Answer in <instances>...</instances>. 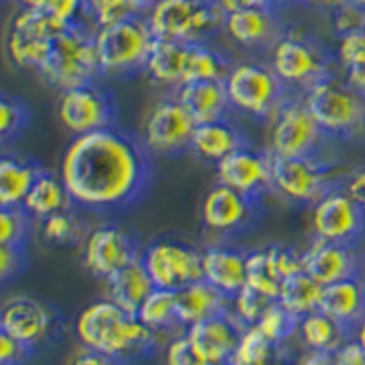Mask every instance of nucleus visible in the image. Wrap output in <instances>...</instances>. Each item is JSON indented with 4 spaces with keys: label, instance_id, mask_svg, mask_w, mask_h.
Returning <instances> with one entry per match:
<instances>
[{
    "label": "nucleus",
    "instance_id": "f257e3e1",
    "mask_svg": "<svg viewBox=\"0 0 365 365\" xmlns=\"http://www.w3.org/2000/svg\"><path fill=\"white\" fill-rule=\"evenodd\" d=\"M152 175L143 141L113 128L73 137L58 178L75 207L90 212L123 210L143 197Z\"/></svg>",
    "mask_w": 365,
    "mask_h": 365
},
{
    "label": "nucleus",
    "instance_id": "f03ea898",
    "mask_svg": "<svg viewBox=\"0 0 365 365\" xmlns=\"http://www.w3.org/2000/svg\"><path fill=\"white\" fill-rule=\"evenodd\" d=\"M75 334L83 347L123 361L148 354L158 340V332L108 298L97 299L79 312Z\"/></svg>",
    "mask_w": 365,
    "mask_h": 365
},
{
    "label": "nucleus",
    "instance_id": "7ed1b4c3",
    "mask_svg": "<svg viewBox=\"0 0 365 365\" xmlns=\"http://www.w3.org/2000/svg\"><path fill=\"white\" fill-rule=\"evenodd\" d=\"M96 29L77 24L58 31L37 73L58 91L99 81L103 73L96 51Z\"/></svg>",
    "mask_w": 365,
    "mask_h": 365
},
{
    "label": "nucleus",
    "instance_id": "20e7f679",
    "mask_svg": "<svg viewBox=\"0 0 365 365\" xmlns=\"http://www.w3.org/2000/svg\"><path fill=\"white\" fill-rule=\"evenodd\" d=\"M324 133L332 139H353L364 125L365 97L347 81L329 73L302 96Z\"/></svg>",
    "mask_w": 365,
    "mask_h": 365
},
{
    "label": "nucleus",
    "instance_id": "39448f33",
    "mask_svg": "<svg viewBox=\"0 0 365 365\" xmlns=\"http://www.w3.org/2000/svg\"><path fill=\"white\" fill-rule=\"evenodd\" d=\"M225 15L216 0H158L146 22L154 38L192 44L207 42L223 29Z\"/></svg>",
    "mask_w": 365,
    "mask_h": 365
},
{
    "label": "nucleus",
    "instance_id": "423d86ee",
    "mask_svg": "<svg viewBox=\"0 0 365 365\" xmlns=\"http://www.w3.org/2000/svg\"><path fill=\"white\" fill-rule=\"evenodd\" d=\"M154 42L146 17H128L96 29V51L101 73L132 77L145 71Z\"/></svg>",
    "mask_w": 365,
    "mask_h": 365
},
{
    "label": "nucleus",
    "instance_id": "0eeeda50",
    "mask_svg": "<svg viewBox=\"0 0 365 365\" xmlns=\"http://www.w3.org/2000/svg\"><path fill=\"white\" fill-rule=\"evenodd\" d=\"M223 83L232 112L257 120L272 119L289 96V90L270 64L257 61L234 64Z\"/></svg>",
    "mask_w": 365,
    "mask_h": 365
},
{
    "label": "nucleus",
    "instance_id": "6e6552de",
    "mask_svg": "<svg viewBox=\"0 0 365 365\" xmlns=\"http://www.w3.org/2000/svg\"><path fill=\"white\" fill-rule=\"evenodd\" d=\"M270 170L272 190L302 207H312L332 188L341 187L336 166L325 163L319 155L282 158L270 154Z\"/></svg>",
    "mask_w": 365,
    "mask_h": 365
},
{
    "label": "nucleus",
    "instance_id": "1a4fd4ad",
    "mask_svg": "<svg viewBox=\"0 0 365 365\" xmlns=\"http://www.w3.org/2000/svg\"><path fill=\"white\" fill-rule=\"evenodd\" d=\"M269 64L292 96H303L312 84L332 73L324 48L294 34H283L276 41L270 48Z\"/></svg>",
    "mask_w": 365,
    "mask_h": 365
},
{
    "label": "nucleus",
    "instance_id": "9d476101",
    "mask_svg": "<svg viewBox=\"0 0 365 365\" xmlns=\"http://www.w3.org/2000/svg\"><path fill=\"white\" fill-rule=\"evenodd\" d=\"M57 117L70 135H86L115 126L117 103L108 88L93 81L61 91Z\"/></svg>",
    "mask_w": 365,
    "mask_h": 365
},
{
    "label": "nucleus",
    "instance_id": "9b49d317",
    "mask_svg": "<svg viewBox=\"0 0 365 365\" xmlns=\"http://www.w3.org/2000/svg\"><path fill=\"white\" fill-rule=\"evenodd\" d=\"M270 120L272 126L269 135V152L274 155H282V158L319 155L325 139H329L307 110L302 96L289 93Z\"/></svg>",
    "mask_w": 365,
    "mask_h": 365
},
{
    "label": "nucleus",
    "instance_id": "f8f14e48",
    "mask_svg": "<svg viewBox=\"0 0 365 365\" xmlns=\"http://www.w3.org/2000/svg\"><path fill=\"white\" fill-rule=\"evenodd\" d=\"M141 262L158 289L181 291L203 279L201 250L178 237H159L141 252Z\"/></svg>",
    "mask_w": 365,
    "mask_h": 365
},
{
    "label": "nucleus",
    "instance_id": "ddd939ff",
    "mask_svg": "<svg viewBox=\"0 0 365 365\" xmlns=\"http://www.w3.org/2000/svg\"><path fill=\"white\" fill-rule=\"evenodd\" d=\"M197 126L175 96L165 97L148 110L143 123V145L150 155L174 158L190 150Z\"/></svg>",
    "mask_w": 365,
    "mask_h": 365
},
{
    "label": "nucleus",
    "instance_id": "4468645a",
    "mask_svg": "<svg viewBox=\"0 0 365 365\" xmlns=\"http://www.w3.org/2000/svg\"><path fill=\"white\" fill-rule=\"evenodd\" d=\"M63 31L42 9L22 8L13 17L6 38V51L21 70L38 71L50 53L53 37Z\"/></svg>",
    "mask_w": 365,
    "mask_h": 365
},
{
    "label": "nucleus",
    "instance_id": "2eb2a0df",
    "mask_svg": "<svg viewBox=\"0 0 365 365\" xmlns=\"http://www.w3.org/2000/svg\"><path fill=\"white\" fill-rule=\"evenodd\" d=\"M311 227L314 237L356 247L365 237V210L336 187L311 207Z\"/></svg>",
    "mask_w": 365,
    "mask_h": 365
},
{
    "label": "nucleus",
    "instance_id": "dca6fc26",
    "mask_svg": "<svg viewBox=\"0 0 365 365\" xmlns=\"http://www.w3.org/2000/svg\"><path fill=\"white\" fill-rule=\"evenodd\" d=\"M262 214V201L243 195L234 188L217 182L205 194L201 203V221L208 232L232 237L250 230Z\"/></svg>",
    "mask_w": 365,
    "mask_h": 365
},
{
    "label": "nucleus",
    "instance_id": "f3484780",
    "mask_svg": "<svg viewBox=\"0 0 365 365\" xmlns=\"http://www.w3.org/2000/svg\"><path fill=\"white\" fill-rule=\"evenodd\" d=\"M139 256L132 234L115 223H104L90 230L83 245L84 267L103 282Z\"/></svg>",
    "mask_w": 365,
    "mask_h": 365
},
{
    "label": "nucleus",
    "instance_id": "a211bd4d",
    "mask_svg": "<svg viewBox=\"0 0 365 365\" xmlns=\"http://www.w3.org/2000/svg\"><path fill=\"white\" fill-rule=\"evenodd\" d=\"M217 181L252 200L262 201L272 190L270 152L243 146L216 165Z\"/></svg>",
    "mask_w": 365,
    "mask_h": 365
},
{
    "label": "nucleus",
    "instance_id": "6ab92c4d",
    "mask_svg": "<svg viewBox=\"0 0 365 365\" xmlns=\"http://www.w3.org/2000/svg\"><path fill=\"white\" fill-rule=\"evenodd\" d=\"M53 312L44 303L29 296H15L2 305L0 312V332L21 341L34 351L53 329Z\"/></svg>",
    "mask_w": 365,
    "mask_h": 365
},
{
    "label": "nucleus",
    "instance_id": "aec40b11",
    "mask_svg": "<svg viewBox=\"0 0 365 365\" xmlns=\"http://www.w3.org/2000/svg\"><path fill=\"white\" fill-rule=\"evenodd\" d=\"M361 263L356 247L331 243L319 237H314L303 250V270L324 287L361 274Z\"/></svg>",
    "mask_w": 365,
    "mask_h": 365
},
{
    "label": "nucleus",
    "instance_id": "412c9836",
    "mask_svg": "<svg viewBox=\"0 0 365 365\" xmlns=\"http://www.w3.org/2000/svg\"><path fill=\"white\" fill-rule=\"evenodd\" d=\"M243 325L232 312L212 316L187 327L185 334L210 365H227L236 353Z\"/></svg>",
    "mask_w": 365,
    "mask_h": 365
},
{
    "label": "nucleus",
    "instance_id": "4be33fe9",
    "mask_svg": "<svg viewBox=\"0 0 365 365\" xmlns=\"http://www.w3.org/2000/svg\"><path fill=\"white\" fill-rule=\"evenodd\" d=\"M223 29L236 44L247 50L272 48L283 35L274 6H257L227 13Z\"/></svg>",
    "mask_w": 365,
    "mask_h": 365
},
{
    "label": "nucleus",
    "instance_id": "5701e85b",
    "mask_svg": "<svg viewBox=\"0 0 365 365\" xmlns=\"http://www.w3.org/2000/svg\"><path fill=\"white\" fill-rule=\"evenodd\" d=\"M203 279L228 298L247 285V254L232 245H210L201 250Z\"/></svg>",
    "mask_w": 365,
    "mask_h": 365
},
{
    "label": "nucleus",
    "instance_id": "b1692460",
    "mask_svg": "<svg viewBox=\"0 0 365 365\" xmlns=\"http://www.w3.org/2000/svg\"><path fill=\"white\" fill-rule=\"evenodd\" d=\"M319 311L347 329L351 334L365 319V278L361 274L325 285Z\"/></svg>",
    "mask_w": 365,
    "mask_h": 365
},
{
    "label": "nucleus",
    "instance_id": "393cba45",
    "mask_svg": "<svg viewBox=\"0 0 365 365\" xmlns=\"http://www.w3.org/2000/svg\"><path fill=\"white\" fill-rule=\"evenodd\" d=\"M243 146H249V137L230 117H225L195 126L190 152L201 161L217 165Z\"/></svg>",
    "mask_w": 365,
    "mask_h": 365
},
{
    "label": "nucleus",
    "instance_id": "a878e982",
    "mask_svg": "<svg viewBox=\"0 0 365 365\" xmlns=\"http://www.w3.org/2000/svg\"><path fill=\"white\" fill-rule=\"evenodd\" d=\"M174 96L197 125L225 119L232 112L223 81H197L181 84L174 90Z\"/></svg>",
    "mask_w": 365,
    "mask_h": 365
},
{
    "label": "nucleus",
    "instance_id": "bb28decb",
    "mask_svg": "<svg viewBox=\"0 0 365 365\" xmlns=\"http://www.w3.org/2000/svg\"><path fill=\"white\" fill-rule=\"evenodd\" d=\"M225 312H230V298L205 279H197L178 291V319L182 327Z\"/></svg>",
    "mask_w": 365,
    "mask_h": 365
},
{
    "label": "nucleus",
    "instance_id": "cd10ccee",
    "mask_svg": "<svg viewBox=\"0 0 365 365\" xmlns=\"http://www.w3.org/2000/svg\"><path fill=\"white\" fill-rule=\"evenodd\" d=\"M104 285H106V298L130 314H135L141 303L155 289L154 282L143 265L141 256L104 279Z\"/></svg>",
    "mask_w": 365,
    "mask_h": 365
},
{
    "label": "nucleus",
    "instance_id": "c85d7f7f",
    "mask_svg": "<svg viewBox=\"0 0 365 365\" xmlns=\"http://www.w3.org/2000/svg\"><path fill=\"white\" fill-rule=\"evenodd\" d=\"M42 170L44 168L31 158L2 155L0 159V207H22L26 195L29 194L35 179Z\"/></svg>",
    "mask_w": 365,
    "mask_h": 365
},
{
    "label": "nucleus",
    "instance_id": "c756f323",
    "mask_svg": "<svg viewBox=\"0 0 365 365\" xmlns=\"http://www.w3.org/2000/svg\"><path fill=\"white\" fill-rule=\"evenodd\" d=\"M187 48L188 44L185 42L154 38L148 58H146L145 73L154 83L161 84V86H172L175 90L182 83Z\"/></svg>",
    "mask_w": 365,
    "mask_h": 365
},
{
    "label": "nucleus",
    "instance_id": "7c9ffc66",
    "mask_svg": "<svg viewBox=\"0 0 365 365\" xmlns=\"http://www.w3.org/2000/svg\"><path fill=\"white\" fill-rule=\"evenodd\" d=\"M71 207H75V205L68 194L66 187H64L63 179L48 170H42L38 174L34 187L26 195L24 205H22V208L28 212L29 216L38 221Z\"/></svg>",
    "mask_w": 365,
    "mask_h": 365
},
{
    "label": "nucleus",
    "instance_id": "2f4dec72",
    "mask_svg": "<svg viewBox=\"0 0 365 365\" xmlns=\"http://www.w3.org/2000/svg\"><path fill=\"white\" fill-rule=\"evenodd\" d=\"M234 64L221 50L208 42H192L187 48L185 73L182 83H197V81H225Z\"/></svg>",
    "mask_w": 365,
    "mask_h": 365
},
{
    "label": "nucleus",
    "instance_id": "473e14b6",
    "mask_svg": "<svg viewBox=\"0 0 365 365\" xmlns=\"http://www.w3.org/2000/svg\"><path fill=\"white\" fill-rule=\"evenodd\" d=\"M298 334L309 351L324 353H334L347 338L353 336L347 329L322 311H314L299 318Z\"/></svg>",
    "mask_w": 365,
    "mask_h": 365
},
{
    "label": "nucleus",
    "instance_id": "72a5a7b5",
    "mask_svg": "<svg viewBox=\"0 0 365 365\" xmlns=\"http://www.w3.org/2000/svg\"><path fill=\"white\" fill-rule=\"evenodd\" d=\"M322 291H324V285H319L305 270H302L283 279L278 302L287 311H291L298 318H303L311 312L319 311Z\"/></svg>",
    "mask_w": 365,
    "mask_h": 365
},
{
    "label": "nucleus",
    "instance_id": "f704fd0d",
    "mask_svg": "<svg viewBox=\"0 0 365 365\" xmlns=\"http://www.w3.org/2000/svg\"><path fill=\"white\" fill-rule=\"evenodd\" d=\"M135 316L152 331H166L179 325L178 319V292L158 289L150 292L148 298L141 303Z\"/></svg>",
    "mask_w": 365,
    "mask_h": 365
},
{
    "label": "nucleus",
    "instance_id": "c9c22d12",
    "mask_svg": "<svg viewBox=\"0 0 365 365\" xmlns=\"http://www.w3.org/2000/svg\"><path fill=\"white\" fill-rule=\"evenodd\" d=\"M41 232L44 241L55 247H71L81 241L84 243L88 236L86 225L83 217L73 212V207L44 217L41 221Z\"/></svg>",
    "mask_w": 365,
    "mask_h": 365
},
{
    "label": "nucleus",
    "instance_id": "e433bc0d",
    "mask_svg": "<svg viewBox=\"0 0 365 365\" xmlns=\"http://www.w3.org/2000/svg\"><path fill=\"white\" fill-rule=\"evenodd\" d=\"M86 17L96 28L128 17H146L158 0H84Z\"/></svg>",
    "mask_w": 365,
    "mask_h": 365
},
{
    "label": "nucleus",
    "instance_id": "4c0bfd02",
    "mask_svg": "<svg viewBox=\"0 0 365 365\" xmlns=\"http://www.w3.org/2000/svg\"><path fill=\"white\" fill-rule=\"evenodd\" d=\"M338 63L347 84L365 97V31L338 38Z\"/></svg>",
    "mask_w": 365,
    "mask_h": 365
},
{
    "label": "nucleus",
    "instance_id": "58836bf2",
    "mask_svg": "<svg viewBox=\"0 0 365 365\" xmlns=\"http://www.w3.org/2000/svg\"><path fill=\"white\" fill-rule=\"evenodd\" d=\"M276 347L257 325H250L241 332L236 353L227 365H272Z\"/></svg>",
    "mask_w": 365,
    "mask_h": 365
},
{
    "label": "nucleus",
    "instance_id": "ea45409f",
    "mask_svg": "<svg viewBox=\"0 0 365 365\" xmlns=\"http://www.w3.org/2000/svg\"><path fill=\"white\" fill-rule=\"evenodd\" d=\"M31 113L28 104L17 96L2 93L0 97V139L2 145H8L13 139H17L28 128Z\"/></svg>",
    "mask_w": 365,
    "mask_h": 365
},
{
    "label": "nucleus",
    "instance_id": "a19ab883",
    "mask_svg": "<svg viewBox=\"0 0 365 365\" xmlns=\"http://www.w3.org/2000/svg\"><path fill=\"white\" fill-rule=\"evenodd\" d=\"M256 325L274 345H282L283 341L289 340L292 334L298 332L299 318L292 314L291 311H287L276 299V302L270 303V307L263 312Z\"/></svg>",
    "mask_w": 365,
    "mask_h": 365
},
{
    "label": "nucleus",
    "instance_id": "79ce46f5",
    "mask_svg": "<svg viewBox=\"0 0 365 365\" xmlns=\"http://www.w3.org/2000/svg\"><path fill=\"white\" fill-rule=\"evenodd\" d=\"M247 285L263 292L269 298L278 299L282 279L274 272L265 249L252 250L247 254Z\"/></svg>",
    "mask_w": 365,
    "mask_h": 365
},
{
    "label": "nucleus",
    "instance_id": "37998d69",
    "mask_svg": "<svg viewBox=\"0 0 365 365\" xmlns=\"http://www.w3.org/2000/svg\"><path fill=\"white\" fill-rule=\"evenodd\" d=\"M272 302L276 299L256 291L254 287L245 285L234 298H230V312L243 327H250L259 322L263 312L270 307Z\"/></svg>",
    "mask_w": 365,
    "mask_h": 365
},
{
    "label": "nucleus",
    "instance_id": "c03bdc74",
    "mask_svg": "<svg viewBox=\"0 0 365 365\" xmlns=\"http://www.w3.org/2000/svg\"><path fill=\"white\" fill-rule=\"evenodd\" d=\"M34 217L22 207L0 210V245L26 247L31 236Z\"/></svg>",
    "mask_w": 365,
    "mask_h": 365
},
{
    "label": "nucleus",
    "instance_id": "a18cd8bd",
    "mask_svg": "<svg viewBox=\"0 0 365 365\" xmlns=\"http://www.w3.org/2000/svg\"><path fill=\"white\" fill-rule=\"evenodd\" d=\"M38 9H42L61 29L90 22L86 17V2L84 0H46Z\"/></svg>",
    "mask_w": 365,
    "mask_h": 365
},
{
    "label": "nucleus",
    "instance_id": "49530a36",
    "mask_svg": "<svg viewBox=\"0 0 365 365\" xmlns=\"http://www.w3.org/2000/svg\"><path fill=\"white\" fill-rule=\"evenodd\" d=\"M265 250L274 272L278 274L282 282L303 270V250L299 252L296 247L283 245V243H274V245L265 247Z\"/></svg>",
    "mask_w": 365,
    "mask_h": 365
},
{
    "label": "nucleus",
    "instance_id": "de8ad7c7",
    "mask_svg": "<svg viewBox=\"0 0 365 365\" xmlns=\"http://www.w3.org/2000/svg\"><path fill=\"white\" fill-rule=\"evenodd\" d=\"M332 26L338 37L365 31V9L347 0L336 9H332Z\"/></svg>",
    "mask_w": 365,
    "mask_h": 365
},
{
    "label": "nucleus",
    "instance_id": "09e8293b",
    "mask_svg": "<svg viewBox=\"0 0 365 365\" xmlns=\"http://www.w3.org/2000/svg\"><path fill=\"white\" fill-rule=\"evenodd\" d=\"M165 365H210L188 340L187 334L174 338L165 349Z\"/></svg>",
    "mask_w": 365,
    "mask_h": 365
},
{
    "label": "nucleus",
    "instance_id": "8fccbe9b",
    "mask_svg": "<svg viewBox=\"0 0 365 365\" xmlns=\"http://www.w3.org/2000/svg\"><path fill=\"white\" fill-rule=\"evenodd\" d=\"M26 267V247L0 245V282L15 279Z\"/></svg>",
    "mask_w": 365,
    "mask_h": 365
},
{
    "label": "nucleus",
    "instance_id": "3c124183",
    "mask_svg": "<svg viewBox=\"0 0 365 365\" xmlns=\"http://www.w3.org/2000/svg\"><path fill=\"white\" fill-rule=\"evenodd\" d=\"M28 354L29 349L21 341L0 332V365H22Z\"/></svg>",
    "mask_w": 365,
    "mask_h": 365
},
{
    "label": "nucleus",
    "instance_id": "603ef678",
    "mask_svg": "<svg viewBox=\"0 0 365 365\" xmlns=\"http://www.w3.org/2000/svg\"><path fill=\"white\" fill-rule=\"evenodd\" d=\"M332 364L334 365H365V349L354 340L353 336L347 338L340 347L332 353Z\"/></svg>",
    "mask_w": 365,
    "mask_h": 365
},
{
    "label": "nucleus",
    "instance_id": "864d4df0",
    "mask_svg": "<svg viewBox=\"0 0 365 365\" xmlns=\"http://www.w3.org/2000/svg\"><path fill=\"white\" fill-rule=\"evenodd\" d=\"M341 188L354 203L365 210V166L349 172L347 178L341 181Z\"/></svg>",
    "mask_w": 365,
    "mask_h": 365
},
{
    "label": "nucleus",
    "instance_id": "5fc2aeb1",
    "mask_svg": "<svg viewBox=\"0 0 365 365\" xmlns=\"http://www.w3.org/2000/svg\"><path fill=\"white\" fill-rule=\"evenodd\" d=\"M70 365H126V361L110 356V354L99 353V351H93V349L83 347L79 353L73 354Z\"/></svg>",
    "mask_w": 365,
    "mask_h": 365
},
{
    "label": "nucleus",
    "instance_id": "6e6d98bb",
    "mask_svg": "<svg viewBox=\"0 0 365 365\" xmlns=\"http://www.w3.org/2000/svg\"><path fill=\"white\" fill-rule=\"evenodd\" d=\"M216 4L223 9L225 13H232L237 9L257 8V6H270L269 0H216Z\"/></svg>",
    "mask_w": 365,
    "mask_h": 365
},
{
    "label": "nucleus",
    "instance_id": "4d7b16f0",
    "mask_svg": "<svg viewBox=\"0 0 365 365\" xmlns=\"http://www.w3.org/2000/svg\"><path fill=\"white\" fill-rule=\"evenodd\" d=\"M296 365H334L332 364V353H324V351H307L299 358Z\"/></svg>",
    "mask_w": 365,
    "mask_h": 365
},
{
    "label": "nucleus",
    "instance_id": "13d9d810",
    "mask_svg": "<svg viewBox=\"0 0 365 365\" xmlns=\"http://www.w3.org/2000/svg\"><path fill=\"white\" fill-rule=\"evenodd\" d=\"M302 2H305V4L309 6H316V8H325V9H336L338 6H341L344 2H347V0H302Z\"/></svg>",
    "mask_w": 365,
    "mask_h": 365
},
{
    "label": "nucleus",
    "instance_id": "bf43d9fd",
    "mask_svg": "<svg viewBox=\"0 0 365 365\" xmlns=\"http://www.w3.org/2000/svg\"><path fill=\"white\" fill-rule=\"evenodd\" d=\"M353 338L365 349V319L356 325V329L353 331Z\"/></svg>",
    "mask_w": 365,
    "mask_h": 365
},
{
    "label": "nucleus",
    "instance_id": "052dcab7",
    "mask_svg": "<svg viewBox=\"0 0 365 365\" xmlns=\"http://www.w3.org/2000/svg\"><path fill=\"white\" fill-rule=\"evenodd\" d=\"M22 4V8H41L46 0H19Z\"/></svg>",
    "mask_w": 365,
    "mask_h": 365
},
{
    "label": "nucleus",
    "instance_id": "680f3d73",
    "mask_svg": "<svg viewBox=\"0 0 365 365\" xmlns=\"http://www.w3.org/2000/svg\"><path fill=\"white\" fill-rule=\"evenodd\" d=\"M351 2H353V4L360 6V8H364V9H365V0H351Z\"/></svg>",
    "mask_w": 365,
    "mask_h": 365
},
{
    "label": "nucleus",
    "instance_id": "e2e57ef3",
    "mask_svg": "<svg viewBox=\"0 0 365 365\" xmlns=\"http://www.w3.org/2000/svg\"><path fill=\"white\" fill-rule=\"evenodd\" d=\"M270 6H276V4H283V2H289V0H269Z\"/></svg>",
    "mask_w": 365,
    "mask_h": 365
},
{
    "label": "nucleus",
    "instance_id": "0e129e2a",
    "mask_svg": "<svg viewBox=\"0 0 365 365\" xmlns=\"http://www.w3.org/2000/svg\"><path fill=\"white\" fill-rule=\"evenodd\" d=\"M361 276L365 278V259H364V263H361Z\"/></svg>",
    "mask_w": 365,
    "mask_h": 365
},
{
    "label": "nucleus",
    "instance_id": "69168bd1",
    "mask_svg": "<svg viewBox=\"0 0 365 365\" xmlns=\"http://www.w3.org/2000/svg\"><path fill=\"white\" fill-rule=\"evenodd\" d=\"M361 130H364V133H365V115H364V125H361Z\"/></svg>",
    "mask_w": 365,
    "mask_h": 365
},
{
    "label": "nucleus",
    "instance_id": "338daca9",
    "mask_svg": "<svg viewBox=\"0 0 365 365\" xmlns=\"http://www.w3.org/2000/svg\"><path fill=\"white\" fill-rule=\"evenodd\" d=\"M272 365H282V364H272Z\"/></svg>",
    "mask_w": 365,
    "mask_h": 365
}]
</instances>
